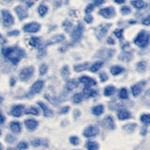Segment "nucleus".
I'll list each match as a JSON object with an SVG mask.
<instances>
[{
	"instance_id": "34",
	"label": "nucleus",
	"mask_w": 150,
	"mask_h": 150,
	"mask_svg": "<svg viewBox=\"0 0 150 150\" xmlns=\"http://www.w3.org/2000/svg\"><path fill=\"white\" fill-rule=\"evenodd\" d=\"M119 98L121 100H127L129 98V92H128V89L126 87H122L120 90H119Z\"/></svg>"
},
{
	"instance_id": "56",
	"label": "nucleus",
	"mask_w": 150,
	"mask_h": 150,
	"mask_svg": "<svg viewBox=\"0 0 150 150\" xmlns=\"http://www.w3.org/2000/svg\"><path fill=\"white\" fill-rule=\"evenodd\" d=\"M107 42H108V43H109V44H112H112H115V40H112V38H108Z\"/></svg>"
},
{
	"instance_id": "31",
	"label": "nucleus",
	"mask_w": 150,
	"mask_h": 150,
	"mask_svg": "<svg viewBox=\"0 0 150 150\" xmlns=\"http://www.w3.org/2000/svg\"><path fill=\"white\" fill-rule=\"evenodd\" d=\"M88 62H84V63H82V64H78V65H75L74 66V70L76 72H81L83 70L86 69L88 68Z\"/></svg>"
},
{
	"instance_id": "18",
	"label": "nucleus",
	"mask_w": 150,
	"mask_h": 150,
	"mask_svg": "<svg viewBox=\"0 0 150 150\" xmlns=\"http://www.w3.org/2000/svg\"><path fill=\"white\" fill-rule=\"evenodd\" d=\"M65 40L64 35H57L54 36L53 38H51V40H49L48 41L46 42V45H52V44H56L59 43V42H62Z\"/></svg>"
},
{
	"instance_id": "24",
	"label": "nucleus",
	"mask_w": 150,
	"mask_h": 150,
	"mask_svg": "<svg viewBox=\"0 0 150 150\" xmlns=\"http://www.w3.org/2000/svg\"><path fill=\"white\" fill-rule=\"evenodd\" d=\"M31 144L33 146H39V145H48V141L44 139H35L31 141Z\"/></svg>"
},
{
	"instance_id": "9",
	"label": "nucleus",
	"mask_w": 150,
	"mask_h": 150,
	"mask_svg": "<svg viewBox=\"0 0 150 150\" xmlns=\"http://www.w3.org/2000/svg\"><path fill=\"white\" fill-rule=\"evenodd\" d=\"M83 134L84 137H86V138L95 137V136H97L98 134V129L96 126H88L87 128L83 130Z\"/></svg>"
},
{
	"instance_id": "15",
	"label": "nucleus",
	"mask_w": 150,
	"mask_h": 150,
	"mask_svg": "<svg viewBox=\"0 0 150 150\" xmlns=\"http://www.w3.org/2000/svg\"><path fill=\"white\" fill-rule=\"evenodd\" d=\"M103 125L109 129H115V121L114 118L111 115H107L104 119H103Z\"/></svg>"
},
{
	"instance_id": "4",
	"label": "nucleus",
	"mask_w": 150,
	"mask_h": 150,
	"mask_svg": "<svg viewBox=\"0 0 150 150\" xmlns=\"http://www.w3.org/2000/svg\"><path fill=\"white\" fill-rule=\"evenodd\" d=\"M33 73H34V68L27 67V68H25L21 70L19 76H20V79L22 81L25 82V81H28V80L33 76Z\"/></svg>"
},
{
	"instance_id": "19",
	"label": "nucleus",
	"mask_w": 150,
	"mask_h": 150,
	"mask_svg": "<svg viewBox=\"0 0 150 150\" xmlns=\"http://www.w3.org/2000/svg\"><path fill=\"white\" fill-rule=\"evenodd\" d=\"M15 12L17 13V15H18V17H19L20 20H23V19L28 16L27 15V11L23 7H20V6H18V7L15 8Z\"/></svg>"
},
{
	"instance_id": "53",
	"label": "nucleus",
	"mask_w": 150,
	"mask_h": 150,
	"mask_svg": "<svg viewBox=\"0 0 150 150\" xmlns=\"http://www.w3.org/2000/svg\"><path fill=\"white\" fill-rule=\"evenodd\" d=\"M69 110V106H66V107H63L62 109L60 110V114H67Z\"/></svg>"
},
{
	"instance_id": "39",
	"label": "nucleus",
	"mask_w": 150,
	"mask_h": 150,
	"mask_svg": "<svg viewBox=\"0 0 150 150\" xmlns=\"http://www.w3.org/2000/svg\"><path fill=\"white\" fill-rule=\"evenodd\" d=\"M61 75H62V77L64 79H67L69 77V67H68V66H65V67L62 69V70H61Z\"/></svg>"
},
{
	"instance_id": "35",
	"label": "nucleus",
	"mask_w": 150,
	"mask_h": 150,
	"mask_svg": "<svg viewBox=\"0 0 150 150\" xmlns=\"http://www.w3.org/2000/svg\"><path fill=\"white\" fill-rule=\"evenodd\" d=\"M86 147L89 150H96L98 148V144L96 142H93V141H89L86 144Z\"/></svg>"
},
{
	"instance_id": "29",
	"label": "nucleus",
	"mask_w": 150,
	"mask_h": 150,
	"mask_svg": "<svg viewBox=\"0 0 150 150\" xmlns=\"http://www.w3.org/2000/svg\"><path fill=\"white\" fill-rule=\"evenodd\" d=\"M110 71L112 75H115V76H116V75L120 74L121 72L124 71V69L121 67V66H112V67L111 68Z\"/></svg>"
},
{
	"instance_id": "50",
	"label": "nucleus",
	"mask_w": 150,
	"mask_h": 150,
	"mask_svg": "<svg viewBox=\"0 0 150 150\" xmlns=\"http://www.w3.org/2000/svg\"><path fill=\"white\" fill-rule=\"evenodd\" d=\"M23 1L25 2L28 7H31L32 5L37 1V0H23Z\"/></svg>"
},
{
	"instance_id": "13",
	"label": "nucleus",
	"mask_w": 150,
	"mask_h": 150,
	"mask_svg": "<svg viewBox=\"0 0 150 150\" xmlns=\"http://www.w3.org/2000/svg\"><path fill=\"white\" fill-rule=\"evenodd\" d=\"M23 111H25L23 105H14L11 109V114L15 117H20L23 115Z\"/></svg>"
},
{
	"instance_id": "32",
	"label": "nucleus",
	"mask_w": 150,
	"mask_h": 150,
	"mask_svg": "<svg viewBox=\"0 0 150 150\" xmlns=\"http://www.w3.org/2000/svg\"><path fill=\"white\" fill-rule=\"evenodd\" d=\"M131 58H132V54H131V53H129V52H123L119 55V59L122 61H126V62L130 61Z\"/></svg>"
},
{
	"instance_id": "27",
	"label": "nucleus",
	"mask_w": 150,
	"mask_h": 150,
	"mask_svg": "<svg viewBox=\"0 0 150 150\" xmlns=\"http://www.w3.org/2000/svg\"><path fill=\"white\" fill-rule=\"evenodd\" d=\"M29 44L32 47L38 48V47H40V44H41V40L40 39L39 37H33V38H31L30 40H29Z\"/></svg>"
},
{
	"instance_id": "41",
	"label": "nucleus",
	"mask_w": 150,
	"mask_h": 150,
	"mask_svg": "<svg viewBox=\"0 0 150 150\" xmlns=\"http://www.w3.org/2000/svg\"><path fill=\"white\" fill-rule=\"evenodd\" d=\"M47 71H48V66H47L46 64H42L40 68V74L44 75Z\"/></svg>"
},
{
	"instance_id": "20",
	"label": "nucleus",
	"mask_w": 150,
	"mask_h": 150,
	"mask_svg": "<svg viewBox=\"0 0 150 150\" xmlns=\"http://www.w3.org/2000/svg\"><path fill=\"white\" fill-rule=\"evenodd\" d=\"M104 112V106L101 105V104H98V105H96L92 108V114L94 115H102V112Z\"/></svg>"
},
{
	"instance_id": "23",
	"label": "nucleus",
	"mask_w": 150,
	"mask_h": 150,
	"mask_svg": "<svg viewBox=\"0 0 150 150\" xmlns=\"http://www.w3.org/2000/svg\"><path fill=\"white\" fill-rule=\"evenodd\" d=\"M130 4L137 9H142V8H144L145 7V3L143 0H131Z\"/></svg>"
},
{
	"instance_id": "47",
	"label": "nucleus",
	"mask_w": 150,
	"mask_h": 150,
	"mask_svg": "<svg viewBox=\"0 0 150 150\" xmlns=\"http://www.w3.org/2000/svg\"><path fill=\"white\" fill-rule=\"evenodd\" d=\"M100 81L101 82H106L107 80H108V76H107V74L105 72H101L100 74Z\"/></svg>"
},
{
	"instance_id": "6",
	"label": "nucleus",
	"mask_w": 150,
	"mask_h": 150,
	"mask_svg": "<svg viewBox=\"0 0 150 150\" xmlns=\"http://www.w3.org/2000/svg\"><path fill=\"white\" fill-rule=\"evenodd\" d=\"M2 12V17H3V25L4 26H11V25H13L14 23V18L12 17V15L9 13L6 9H3L1 11Z\"/></svg>"
},
{
	"instance_id": "5",
	"label": "nucleus",
	"mask_w": 150,
	"mask_h": 150,
	"mask_svg": "<svg viewBox=\"0 0 150 150\" xmlns=\"http://www.w3.org/2000/svg\"><path fill=\"white\" fill-rule=\"evenodd\" d=\"M111 26H112L111 23H102V25H98L97 27V29H96V35H97V37L100 40L101 38H103L107 34V32H108V30H109V28Z\"/></svg>"
},
{
	"instance_id": "60",
	"label": "nucleus",
	"mask_w": 150,
	"mask_h": 150,
	"mask_svg": "<svg viewBox=\"0 0 150 150\" xmlns=\"http://www.w3.org/2000/svg\"><path fill=\"white\" fill-rule=\"evenodd\" d=\"M0 135H1V130H0Z\"/></svg>"
},
{
	"instance_id": "17",
	"label": "nucleus",
	"mask_w": 150,
	"mask_h": 150,
	"mask_svg": "<svg viewBox=\"0 0 150 150\" xmlns=\"http://www.w3.org/2000/svg\"><path fill=\"white\" fill-rule=\"evenodd\" d=\"M38 104H39L40 107L42 109V112H43V115H44L46 117H51L52 115H53V111H52L46 104H44L43 102L39 101V102H38Z\"/></svg>"
},
{
	"instance_id": "54",
	"label": "nucleus",
	"mask_w": 150,
	"mask_h": 150,
	"mask_svg": "<svg viewBox=\"0 0 150 150\" xmlns=\"http://www.w3.org/2000/svg\"><path fill=\"white\" fill-rule=\"evenodd\" d=\"M8 36H17V35H19V31H18V30L9 31V32L8 33Z\"/></svg>"
},
{
	"instance_id": "26",
	"label": "nucleus",
	"mask_w": 150,
	"mask_h": 150,
	"mask_svg": "<svg viewBox=\"0 0 150 150\" xmlns=\"http://www.w3.org/2000/svg\"><path fill=\"white\" fill-rule=\"evenodd\" d=\"M136 128H137V124H135V123H129V124L123 126V129L128 133H132V132H134Z\"/></svg>"
},
{
	"instance_id": "1",
	"label": "nucleus",
	"mask_w": 150,
	"mask_h": 150,
	"mask_svg": "<svg viewBox=\"0 0 150 150\" xmlns=\"http://www.w3.org/2000/svg\"><path fill=\"white\" fill-rule=\"evenodd\" d=\"M2 54L5 57L11 60L13 64H17L23 57L25 52H23V50L19 48V47L15 46V47H8V48H3Z\"/></svg>"
},
{
	"instance_id": "10",
	"label": "nucleus",
	"mask_w": 150,
	"mask_h": 150,
	"mask_svg": "<svg viewBox=\"0 0 150 150\" xmlns=\"http://www.w3.org/2000/svg\"><path fill=\"white\" fill-rule=\"evenodd\" d=\"M144 84H145V82L144 81V82H139L131 86V93H132L133 97H138L140 95Z\"/></svg>"
},
{
	"instance_id": "22",
	"label": "nucleus",
	"mask_w": 150,
	"mask_h": 150,
	"mask_svg": "<svg viewBox=\"0 0 150 150\" xmlns=\"http://www.w3.org/2000/svg\"><path fill=\"white\" fill-rule=\"evenodd\" d=\"M78 81H76V80H69V81H68L67 83H66V88H67L68 91H70L72 90V89L76 88L78 86Z\"/></svg>"
},
{
	"instance_id": "51",
	"label": "nucleus",
	"mask_w": 150,
	"mask_h": 150,
	"mask_svg": "<svg viewBox=\"0 0 150 150\" xmlns=\"http://www.w3.org/2000/svg\"><path fill=\"white\" fill-rule=\"evenodd\" d=\"M84 21L88 23H90L93 21V17L91 15H89V14H87V15H86V17H84Z\"/></svg>"
},
{
	"instance_id": "55",
	"label": "nucleus",
	"mask_w": 150,
	"mask_h": 150,
	"mask_svg": "<svg viewBox=\"0 0 150 150\" xmlns=\"http://www.w3.org/2000/svg\"><path fill=\"white\" fill-rule=\"evenodd\" d=\"M4 121H5V116L2 115V112H0V124L4 123Z\"/></svg>"
},
{
	"instance_id": "36",
	"label": "nucleus",
	"mask_w": 150,
	"mask_h": 150,
	"mask_svg": "<svg viewBox=\"0 0 150 150\" xmlns=\"http://www.w3.org/2000/svg\"><path fill=\"white\" fill-rule=\"evenodd\" d=\"M83 98V93H77L73 96L72 100L74 103H80V102H82Z\"/></svg>"
},
{
	"instance_id": "8",
	"label": "nucleus",
	"mask_w": 150,
	"mask_h": 150,
	"mask_svg": "<svg viewBox=\"0 0 150 150\" xmlns=\"http://www.w3.org/2000/svg\"><path fill=\"white\" fill-rule=\"evenodd\" d=\"M40 25L39 23H26V25H23V29L25 32H27V33H36L40 30Z\"/></svg>"
},
{
	"instance_id": "42",
	"label": "nucleus",
	"mask_w": 150,
	"mask_h": 150,
	"mask_svg": "<svg viewBox=\"0 0 150 150\" xmlns=\"http://www.w3.org/2000/svg\"><path fill=\"white\" fill-rule=\"evenodd\" d=\"M120 12L123 14V15H127V14L130 13V8L129 6H123L120 9Z\"/></svg>"
},
{
	"instance_id": "57",
	"label": "nucleus",
	"mask_w": 150,
	"mask_h": 150,
	"mask_svg": "<svg viewBox=\"0 0 150 150\" xmlns=\"http://www.w3.org/2000/svg\"><path fill=\"white\" fill-rule=\"evenodd\" d=\"M115 2L116 4H124L126 2V0H115Z\"/></svg>"
},
{
	"instance_id": "2",
	"label": "nucleus",
	"mask_w": 150,
	"mask_h": 150,
	"mask_svg": "<svg viewBox=\"0 0 150 150\" xmlns=\"http://www.w3.org/2000/svg\"><path fill=\"white\" fill-rule=\"evenodd\" d=\"M133 42L140 48H145L150 42V33L146 30H141L134 38Z\"/></svg>"
},
{
	"instance_id": "37",
	"label": "nucleus",
	"mask_w": 150,
	"mask_h": 150,
	"mask_svg": "<svg viewBox=\"0 0 150 150\" xmlns=\"http://www.w3.org/2000/svg\"><path fill=\"white\" fill-rule=\"evenodd\" d=\"M47 11H48V8H47V6H45V5H40L39 8H38V12H39L40 16H44L47 13Z\"/></svg>"
},
{
	"instance_id": "46",
	"label": "nucleus",
	"mask_w": 150,
	"mask_h": 150,
	"mask_svg": "<svg viewBox=\"0 0 150 150\" xmlns=\"http://www.w3.org/2000/svg\"><path fill=\"white\" fill-rule=\"evenodd\" d=\"M142 23H143L144 25H145V26H148V25H150V15H148L146 18L143 19Z\"/></svg>"
},
{
	"instance_id": "44",
	"label": "nucleus",
	"mask_w": 150,
	"mask_h": 150,
	"mask_svg": "<svg viewBox=\"0 0 150 150\" xmlns=\"http://www.w3.org/2000/svg\"><path fill=\"white\" fill-rule=\"evenodd\" d=\"M69 141H70V143H71L72 144H74V145H78L79 143H80L79 138L76 137V136H72V137H70L69 138Z\"/></svg>"
},
{
	"instance_id": "38",
	"label": "nucleus",
	"mask_w": 150,
	"mask_h": 150,
	"mask_svg": "<svg viewBox=\"0 0 150 150\" xmlns=\"http://www.w3.org/2000/svg\"><path fill=\"white\" fill-rule=\"evenodd\" d=\"M39 110L37 109V108L35 107H30V108H28V109L26 110V112L25 114L27 115H39Z\"/></svg>"
},
{
	"instance_id": "40",
	"label": "nucleus",
	"mask_w": 150,
	"mask_h": 150,
	"mask_svg": "<svg viewBox=\"0 0 150 150\" xmlns=\"http://www.w3.org/2000/svg\"><path fill=\"white\" fill-rule=\"evenodd\" d=\"M123 33H124L123 29H115V30L114 31V35H115L118 40H122V39H123Z\"/></svg>"
},
{
	"instance_id": "3",
	"label": "nucleus",
	"mask_w": 150,
	"mask_h": 150,
	"mask_svg": "<svg viewBox=\"0 0 150 150\" xmlns=\"http://www.w3.org/2000/svg\"><path fill=\"white\" fill-rule=\"evenodd\" d=\"M83 31V26L81 23H79L77 25V26L74 28V30L71 32V40L73 42L79 41L82 38Z\"/></svg>"
},
{
	"instance_id": "14",
	"label": "nucleus",
	"mask_w": 150,
	"mask_h": 150,
	"mask_svg": "<svg viewBox=\"0 0 150 150\" xmlns=\"http://www.w3.org/2000/svg\"><path fill=\"white\" fill-rule=\"evenodd\" d=\"M38 125H39V123H38V122L36 120H34V119H26V120H25V128L28 130H30V131L35 130L37 129Z\"/></svg>"
},
{
	"instance_id": "28",
	"label": "nucleus",
	"mask_w": 150,
	"mask_h": 150,
	"mask_svg": "<svg viewBox=\"0 0 150 150\" xmlns=\"http://www.w3.org/2000/svg\"><path fill=\"white\" fill-rule=\"evenodd\" d=\"M136 69L140 73L144 72L146 70V62L145 61H140V62H138L137 65H136Z\"/></svg>"
},
{
	"instance_id": "25",
	"label": "nucleus",
	"mask_w": 150,
	"mask_h": 150,
	"mask_svg": "<svg viewBox=\"0 0 150 150\" xmlns=\"http://www.w3.org/2000/svg\"><path fill=\"white\" fill-rule=\"evenodd\" d=\"M103 65H104V62H103V61H97V62H95L90 67V71L91 72H97L98 70L100 69V68H102Z\"/></svg>"
},
{
	"instance_id": "58",
	"label": "nucleus",
	"mask_w": 150,
	"mask_h": 150,
	"mask_svg": "<svg viewBox=\"0 0 150 150\" xmlns=\"http://www.w3.org/2000/svg\"><path fill=\"white\" fill-rule=\"evenodd\" d=\"M11 86H14V79H11Z\"/></svg>"
},
{
	"instance_id": "49",
	"label": "nucleus",
	"mask_w": 150,
	"mask_h": 150,
	"mask_svg": "<svg viewBox=\"0 0 150 150\" xmlns=\"http://www.w3.org/2000/svg\"><path fill=\"white\" fill-rule=\"evenodd\" d=\"M71 25H71V23H70L69 21H66V22H64V23H63V26L66 27V29H67V31H69V27L71 26Z\"/></svg>"
},
{
	"instance_id": "16",
	"label": "nucleus",
	"mask_w": 150,
	"mask_h": 150,
	"mask_svg": "<svg viewBox=\"0 0 150 150\" xmlns=\"http://www.w3.org/2000/svg\"><path fill=\"white\" fill-rule=\"evenodd\" d=\"M130 117H131V114L128 110L121 109L117 112V118L119 120H126V119L130 118Z\"/></svg>"
},
{
	"instance_id": "48",
	"label": "nucleus",
	"mask_w": 150,
	"mask_h": 150,
	"mask_svg": "<svg viewBox=\"0 0 150 150\" xmlns=\"http://www.w3.org/2000/svg\"><path fill=\"white\" fill-rule=\"evenodd\" d=\"M94 7H95V6H94V4H93V3H92V4H89L88 6L86 7V12L89 13L90 11H92L93 9H94Z\"/></svg>"
},
{
	"instance_id": "7",
	"label": "nucleus",
	"mask_w": 150,
	"mask_h": 150,
	"mask_svg": "<svg viewBox=\"0 0 150 150\" xmlns=\"http://www.w3.org/2000/svg\"><path fill=\"white\" fill-rule=\"evenodd\" d=\"M98 14L106 19H111L115 15V11L112 7H107V8H103L100 9Z\"/></svg>"
},
{
	"instance_id": "59",
	"label": "nucleus",
	"mask_w": 150,
	"mask_h": 150,
	"mask_svg": "<svg viewBox=\"0 0 150 150\" xmlns=\"http://www.w3.org/2000/svg\"><path fill=\"white\" fill-rule=\"evenodd\" d=\"M2 149V145L1 144H0V150H1Z\"/></svg>"
},
{
	"instance_id": "11",
	"label": "nucleus",
	"mask_w": 150,
	"mask_h": 150,
	"mask_svg": "<svg viewBox=\"0 0 150 150\" xmlns=\"http://www.w3.org/2000/svg\"><path fill=\"white\" fill-rule=\"evenodd\" d=\"M79 82L83 84H84V86L86 87H91V86H94L97 84L96 80H94L90 77H87V76H82L79 79Z\"/></svg>"
},
{
	"instance_id": "43",
	"label": "nucleus",
	"mask_w": 150,
	"mask_h": 150,
	"mask_svg": "<svg viewBox=\"0 0 150 150\" xmlns=\"http://www.w3.org/2000/svg\"><path fill=\"white\" fill-rule=\"evenodd\" d=\"M28 147V144L26 142H20L17 144V149H26Z\"/></svg>"
},
{
	"instance_id": "45",
	"label": "nucleus",
	"mask_w": 150,
	"mask_h": 150,
	"mask_svg": "<svg viewBox=\"0 0 150 150\" xmlns=\"http://www.w3.org/2000/svg\"><path fill=\"white\" fill-rule=\"evenodd\" d=\"M5 140H6V142H7V143L11 144V143H13L14 141L16 140V138L14 137V136L11 135V134H8V135L6 136V138H5Z\"/></svg>"
},
{
	"instance_id": "21",
	"label": "nucleus",
	"mask_w": 150,
	"mask_h": 150,
	"mask_svg": "<svg viewBox=\"0 0 150 150\" xmlns=\"http://www.w3.org/2000/svg\"><path fill=\"white\" fill-rule=\"evenodd\" d=\"M9 129H11L13 131V132L18 133V132H20L21 129H22L21 124L19 123V122H17V121L11 122V123H9Z\"/></svg>"
},
{
	"instance_id": "12",
	"label": "nucleus",
	"mask_w": 150,
	"mask_h": 150,
	"mask_svg": "<svg viewBox=\"0 0 150 150\" xmlns=\"http://www.w3.org/2000/svg\"><path fill=\"white\" fill-rule=\"evenodd\" d=\"M44 86V82L41 81V80H39V81H37L36 83H34L32 84V86L30 88V93L31 94H38L40 93V90Z\"/></svg>"
},
{
	"instance_id": "30",
	"label": "nucleus",
	"mask_w": 150,
	"mask_h": 150,
	"mask_svg": "<svg viewBox=\"0 0 150 150\" xmlns=\"http://www.w3.org/2000/svg\"><path fill=\"white\" fill-rule=\"evenodd\" d=\"M115 87L114 86H108L104 88V91H103V94L106 97H110L112 94H115Z\"/></svg>"
},
{
	"instance_id": "52",
	"label": "nucleus",
	"mask_w": 150,
	"mask_h": 150,
	"mask_svg": "<svg viewBox=\"0 0 150 150\" xmlns=\"http://www.w3.org/2000/svg\"><path fill=\"white\" fill-rule=\"evenodd\" d=\"M105 1L104 0H93V4L94 6H100V5L103 4Z\"/></svg>"
},
{
	"instance_id": "33",
	"label": "nucleus",
	"mask_w": 150,
	"mask_h": 150,
	"mask_svg": "<svg viewBox=\"0 0 150 150\" xmlns=\"http://www.w3.org/2000/svg\"><path fill=\"white\" fill-rule=\"evenodd\" d=\"M140 120L144 125H150V115L149 114H143V115H141Z\"/></svg>"
}]
</instances>
